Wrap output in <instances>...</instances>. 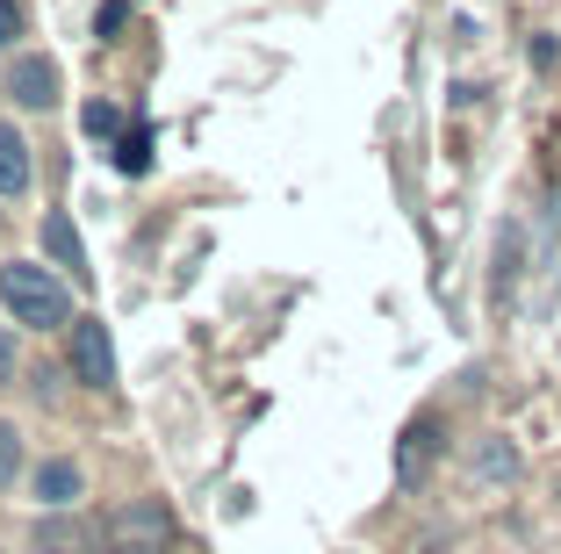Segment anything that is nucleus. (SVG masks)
<instances>
[{"mask_svg":"<svg viewBox=\"0 0 561 554\" xmlns=\"http://www.w3.org/2000/svg\"><path fill=\"white\" fill-rule=\"evenodd\" d=\"M0 303H8L15 325H36V331H50V325H66V317H72V295L58 289L44 267H22V260L0 267Z\"/></svg>","mask_w":561,"mask_h":554,"instance_id":"obj_1","label":"nucleus"},{"mask_svg":"<svg viewBox=\"0 0 561 554\" xmlns=\"http://www.w3.org/2000/svg\"><path fill=\"white\" fill-rule=\"evenodd\" d=\"M165 540H173V511L159 497H130L108 525V554H159Z\"/></svg>","mask_w":561,"mask_h":554,"instance_id":"obj_2","label":"nucleus"},{"mask_svg":"<svg viewBox=\"0 0 561 554\" xmlns=\"http://www.w3.org/2000/svg\"><path fill=\"white\" fill-rule=\"evenodd\" d=\"M72 375L87 389H108L116 382V346H108V325L101 317H72Z\"/></svg>","mask_w":561,"mask_h":554,"instance_id":"obj_3","label":"nucleus"},{"mask_svg":"<svg viewBox=\"0 0 561 554\" xmlns=\"http://www.w3.org/2000/svg\"><path fill=\"white\" fill-rule=\"evenodd\" d=\"M8 94H15V109H50V101H58V66H50L44 50L15 58V72H8Z\"/></svg>","mask_w":561,"mask_h":554,"instance_id":"obj_4","label":"nucleus"},{"mask_svg":"<svg viewBox=\"0 0 561 554\" xmlns=\"http://www.w3.org/2000/svg\"><path fill=\"white\" fill-rule=\"evenodd\" d=\"M36 180V159H30V137L15 123H0V202H22Z\"/></svg>","mask_w":561,"mask_h":554,"instance_id":"obj_5","label":"nucleus"},{"mask_svg":"<svg viewBox=\"0 0 561 554\" xmlns=\"http://www.w3.org/2000/svg\"><path fill=\"white\" fill-rule=\"evenodd\" d=\"M36 554H94V525L80 519V511H50L44 525H36Z\"/></svg>","mask_w":561,"mask_h":554,"instance_id":"obj_6","label":"nucleus"},{"mask_svg":"<svg viewBox=\"0 0 561 554\" xmlns=\"http://www.w3.org/2000/svg\"><path fill=\"white\" fill-rule=\"evenodd\" d=\"M80 489H87V475H80V461H44V468H36V497H44L50 511H72L80 505Z\"/></svg>","mask_w":561,"mask_h":554,"instance_id":"obj_7","label":"nucleus"},{"mask_svg":"<svg viewBox=\"0 0 561 554\" xmlns=\"http://www.w3.org/2000/svg\"><path fill=\"white\" fill-rule=\"evenodd\" d=\"M432 446H439V425H432V418H417L411 432H403V454H397V475H403V483H417V475H425Z\"/></svg>","mask_w":561,"mask_h":554,"instance_id":"obj_8","label":"nucleus"},{"mask_svg":"<svg viewBox=\"0 0 561 554\" xmlns=\"http://www.w3.org/2000/svg\"><path fill=\"white\" fill-rule=\"evenodd\" d=\"M44 252L58 267H72V274L87 267V245H80V230H72V216H44Z\"/></svg>","mask_w":561,"mask_h":554,"instance_id":"obj_9","label":"nucleus"},{"mask_svg":"<svg viewBox=\"0 0 561 554\" xmlns=\"http://www.w3.org/2000/svg\"><path fill=\"white\" fill-rule=\"evenodd\" d=\"M476 475H482V483H512V475H518V454L504 440H482L476 446Z\"/></svg>","mask_w":561,"mask_h":554,"instance_id":"obj_10","label":"nucleus"},{"mask_svg":"<svg viewBox=\"0 0 561 554\" xmlns=\"http://www.w3.org/2000/svg\"><path fill=\"white\" fill-rule=\"evenodd\" d=\"M15 475H22V432L0 418V483H15Z\"/></svg>","mask_w":561,"mask_h":554,"instance_id":"obj_11","label":"nucleus"},{"mask_svg":"<svg viewBox=\"0 0 561 554\" xmlns=\"http://www.w3.org/2000/svg\"><path fill=\"white\" fill-rule=\"evenodd\" d=\"M116 166H123V173H145V166H151V137H145V131H130V137L116 145Z\"/></svg>","mask_w":561,"mask_h":554,"instance_id":"obj_12","label":"nucleus"},{"mask_svg":"<svg viewBox=\"0 0 561 554\" xmlns=\"http://www.w3.org/2000/svg\"><path fill=\"white\" fill-rule=\"evenodd\" d=\"M80 123H87V137H108V131H116V109H108V101H87Z\"/></svg>","mask_w":561,"mask_h":554,"instance_id":"obj_13","label":"nucleus"},{"mask_svg":"<svg viewBox=\"0 0 561 554\" xmlns=\"http://www.w3.org/2000/svg\"><path fill=\"white\" fill-rule=\"evenodd\" d=\"M554 58H561L554 36H533V72H554Z\"/></svg>","mask_w":561,"mask_h":554,"instance_id":"obj_14","label":"nucleus"},{"mask_svg":"<svg viewBox=\"0 0 561 554\" xmlns=\"http://www.w3.org/2000/svg\"><path fill=\"white\" fill-rule=\"evenodd\" d=\"M0 382H15V331H0Z\"/></svg>","mask_w":561,"mask_h":554,"instance_id":"obj_15","label":"nucleus"},{"mask_svg":"<svg viewBox=\"0 0 561 554\" xmlns=\"http://www.w3.org/2000/svg\"><path fill=\"white\" fill-rule=\"evenodd\" d=\"M15 30H22V15H15V0H0V44H15Z\"/></svg>","mask_w":561,"mask_h":554,"instance_id":"obj_16","label":"nucleus"}]
</instances>
